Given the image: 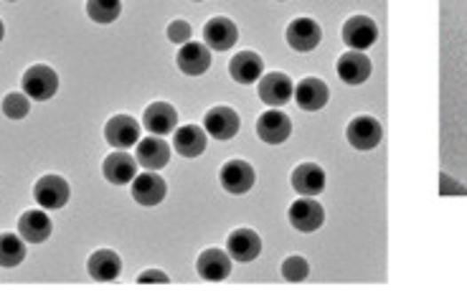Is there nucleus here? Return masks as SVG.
I'll use <instances>...</instances> for the list:
<instances>
[{
	"label": "nucleus",
	"instance_id": "nucleus-19",
	"mask_svg": "<svg viewBox=\"0 0 467 307\" xmlns=\"http://www.w3.org/2000/svg\"><path fill=\"white\" fill-rule=\"evenodd\" d=\"M289 183L292 188L300 193V196H307V199H315L325 191V170L321 165L315 163H303L297 165L289 176Z\"/></svg>",
	"mask_w": 467,
	"mask_h": 307
},
{
	"label": "nucleus",
	"instance_id": "nucleus-31",
	"mask_svg": "<svg viewBox=\"0 0 467 307\" xmlns=\"http://www.w3.org/2000/svg\"><path fill=\"white\" fill-rule=\"evenodd\" d=\"M168 41L170 43H176V46H183V43H188L191 36H194V31H191V23H186V20H170L168 23Z\"/></svg>",
	"mask_w": 467,
	"mask_h": 307
},
{
	"label": "nucleus",
	"instance_id": "nucleus-3",
	"mask_svg": "<svg viewBox=\"0 0 467 307\" xmlns=\"http://www.w3.org/2000/svg\"><path fill=\"white\" fill-rule=\"evenodd\" d=\"M218 183L226 193L232 196H244L249 193L257 183V173L247 161H229V163L221 165L218 170Z\"/></svg>",
	"mask_w": 467,
	"mask_h": 307
},
{
	"label": "nucleus",
	"instance_id": "nucleus-5",
	"mask_svg": "<svg viewBox=\"0 0 467 307\" xmlns=\"http://www.w3.org/2000/svg\"><path fill=\"white\" fill-rule=\"evenodd\" d=\"M257 91H259V99L267 107H282L295 97V84H292L288 74L270 72L262 74V79L257 82Z\"/></svg>",
	"mask_w": 467,
	"mask_h": 307
},
{
	"label": "nucleus",
	"instance_id": "nucleus-26",
	"mask_svg": "<svg viewBox=\"0 0 467 307\" xmlns=\"http://www.w3.org/2000/svg\"><path fill=\"white\" fill-rule=\"evenodd\" d=\"M87 272H90L91 279L97 282H115L123 272V259L117 252H109V249H99L90 256L87 262Z\"/></svg>",
	"mask_w": 467,
	"mask_h": 307
},
{
	"label": "nucleus",
	"instance_id": "nucleus-24",
	"mask_svg": "<svg viewBox=\"0 0 467 307\" xmlns=\"http://www.w3.org/2000/svg\"><path fill=\"white\" fill-rule=\"evenodd\" d=\"M102 176L107 178L112 185H127L138 176V161L132 155H127L125 150L109 153L102 163Z\"/></svg>",
	"mask_w": 467,
	"mask_h": 307
},
{
	"label": "nucleus",
	"instance_id": "nucleus-15",
	"mask_svg": "<svg viewBox=\"0 0 467 307\" xmlns=\"http://www.w3.org/2000/svg\"><path fill=\"white\" fill-rule=\"evenodd\" d=\"M176 64H178V69L186 76H201V74H206L211 69V49L206 46V43H183L180 46L178 56H176Z\"/></svg>",
	"mask_w": 467,
	"mask_h": 307
},
{
	"label": "nucleus",
	"instance_id": "nucleus-7",
	"mask_svg": "<svg viewBox=\"0 0 467 307\" xmlns=\"http://www.w3.org/2000/svg\"><path fill=\"white\" fill-rule=\"evenodd\" d=\"M69 196H72V188L69 183L64 181L61 176H44L38 178L36 185H34V199L41 209L46 211H56V209H64L69 203Z\"/></svg>",
	"mask_w": 467,
	"mask_h": 307
},
{
	"label": "nucleus",
	"instance_id": "nucleus-13",
	"mask_svg": "<svg viewBox=\"0 0 467 307\" xmlns=\"http://www.w3.org/2000/svg\"><path fill=\"white\" fill-rule=\"evenodd\" d=\"M54 232V224L46 214V209H31L19 218V234L26 244H44Z\"/></svg>",
	"mask_w": 467,
	"mask_h": 307
},
{
	"label": "nucleus",
	"instance_id": "nucleus-37",
	"mask_svg": "<svg viewBox=\"0 0 467 307\" xmlns=\"http://www.w3.org/2000/svg\"><path fill=\"white\" fill-rule=\"evenodd\" d=\"M280 3H285V0H280Z\"/></svg>",
	"mask_w": 467,
	"mask_h": 307
},
{
	"label": "nucleus",
	"instance_id": "nucleus-17",
	"mask_svg": "<svg viewBox=\"0 0 467 307\" xmlns=\"http://www.w3.org/2000/svg\"><path fill=\"white\" fill-rule=\"evenodd\" d=\"M236 41H239V28L234 20L216 16L203 26V43L214 51H229Z\"/></svg>",
	"mask_w": 467,
	"mask_h": 307
},
{
	"label": "nucleus",
	"instance_id": "nucleus-22",
	"mask_svg": "<svg viewBox=\"0 0 467 307\" xmlns=\"http://www.w3.org/2000/svg\"><path fill=\"white\" fill-rule=\"evenodd\" d=\"M196 270L198 277L206 282H224L232 274V256L221 249H206L198 256Z\"/></svg>",
	"mask_w": 467,
	"mask_h": 307
},
{
	"label": "nucleus",
	"instance_id": "nucleus-36",
	"mask_svg": "<svg viewBox=\"0 0 467 307\" xmlns=\"http://www.w3.org/2000/svg\"><path fill=\"white\" fill-rule=\"evenodd\" d=\"M194 3H201V0H194Z\"/></svg>",
	"mask_w": 467,
	"mask_h": 307
},
{
	"label": "nucleus",
	"instance_id": "nucleus-12",
	"mask_svg": "<svg viewBox=\"0 0 467 307\" xmlns=\"http://www.w3.org/2000/svg\"><path fill=\"white\" fill-rule=\"evenodd\" d=\"M165 193H168V185L158 176V170H145L132 178V199L145 209H153V206L162 203Z\"/></svg>",
	"mask_w": 467,
	"mask_h": 307
},
{
	"label": "nucleus",
	"instance_id": "nucleus-23",
	"mask_svg": "<svg viewBox=\"0 0 467 307\" xmlns=\"http://www.w3.org/2000/svg\"><path fill=\"white\" fill-rule=\"evenodd\" d=\"M206 145H209V132L198 125H183L173 135V150L178 153L180 158H198V155H203Z\"/></svg>",
	"mask_w": 467,
	"mask_h": 307
},
{
	"label": "nucleus",
	"instance_id": "nucleus-9",
	"mask_svg": "<svg viewBox=\"0 0 467 307\" xmlns=\"http://www.w3.org/2000/svg\"><path fill=\"white\" fill-rule=\"evenodd\" d=\"M288 218L289 224H292V229H297L303 234H313V232H318L325 224V211L318 201L303 196V199H297L289 206Z\"/></svg>",
	"mask_w": 467,
	"mask_h": 307
},
{
	"label": "nucleus",
	"instance_id": "nucleus-20",
	"mask_svg": "<svg viewBox=\"0 0 467 307\" xmlns=\"http://www.w3.org/2000/svg\"><path fill=\"white\" fill-rule=\"evenodd\" d=\"M328 99H330V90L318 76H307L295 87V102L305 112H321L328 105Z\"/></svg>",
	"mask_w": 467,
	"mask_h": 307
},
{
	"label": "nucleus",
	"instance_id": "nucleus-2",
	"mask_svg": "<svg viewBox=\"0 0 467 307\" xmlns=\"http://www.w3.org/2000/svg\"><path fill=\"white\" fill-rule=\"evenodd\" d=\"M20 87H23V91H26L31 99L46 102V99H51L56 91H59V74H56L51 67L36 64V67L26 69L23 79H20Z\"/></svg>",
	"mask_w": 467,
	"mask_h": 307
},
{
	"label": "nucleus",
	"instance_id": "nucleus-16",
	"mask_svg": "<svg viewBox=\"0 0 467 307\" xmlns=\"http://www.w3.org/2000/svg\"><path fill=\"white\" fill-rule=\"evenodd\" d=\"M241 120L232 107H214L206 112L203 117V130L214 138V140H232L239 132Z\"/></svg>",
	"mask_w": 467,
	"mask_h": 307
},
{
	"label": "nucleus",
	"instance_id": "nucleus-34",
	"mask_svg": "<svg viewBox=\"0 0 467 307\" xmlns=\"http://www.w3.org/2000/svg\"><path fill=\"white\" fill-rule=\"evenodd\" d=\"M3 36H5V26H3V20H0V41H3Z\"/></svg>",
	"mask_w": 467,
	"mask_h": 307
},
{
	"label": "nucleus",
	"instance_id": "nucleus-32",
	"mask_svg": "<svg viewBox=\"0 0 467 307\" xmlns=\"http://www.w3.org/2000/svg\"><path fill=\"white\" fill-rule=\"evenodd\" d=\"M439 183H442V185H439V193H442V196H447V193H467L465 188H463L460 183L452 181L447 173H439Z\"/></svg>",
	"mask_w": 467,
	"mask_h": 307
},
{
	"label": "nucleus",
	"instance_id": "nucleus-28",
	"mask_svg": "<svg viewBox=\"0 0 467 307\" xmlns=\"http://www.w3.org/2000/svg\"><path fill=\"white\" fill-rule=\"evenodd\" d=\"M123 13V0H87V16L99 26L115 23Z\"/></svg>",
	"mask_w": 467,
	"mask_h": 307
},
{
	"label": "nucleus",
	"instance_id": "nucleus-4",
	"mask_svg": "<svg viewBox=\"0 0 467 307\" xmlns=\"http://www.w3.org/2000/svg\"><path fill=\"white\" fill-rule=\"evenodd\" d=\"M285 38H288L292 51H297V54H310V51H315V49L321 46V41H323V28H321L318 20L295 19L288 26Z\"/></svg>",
	"mask_w": 467,
	"mask_h": 307
},
{
	"label": "nucleus",
	"instance_id": "nucleus-11",
	"mask_svg": "<svg viewBox=\"0 0 467 307\" xmlns=\"http://www.w3.org/2000/svg\"><path fill=\"white\" fill-rule=\"evenodd\" d=\"M336 72H338V76H341L345 84L359 87L363 82H368V76L374 72V67H371V59L363 54V51L348 49L345 54L338 56V61H336Z\"/></svg>",
	"mask_w": 467,
	"mask_h": 307
},
{
	"label": "nucleus",
	"instance_id": "nucleus-1",
	"mask_svg": "<svg viewBox=\"0 0 467 307\" xmlns=\"http://www.w3.org/2000/svg\"><path fill=\"white\" fill-rule=\"evenodd\" d=\"M345 138H348V145L356 147L360 153H368V150H376L381 138H384V127L378 122L376 117L371 114H359L353 117L348 127H345Z\"/></svg>",
	"mask_w": 467,
	"mask_h": 307
},
{
	"label": "nucleus",
	"instance_id": "nucleus-25",
	"mask_svg": "<svg viewBox=\"0 0 467 307\" xmlns=\"http://www.w3.org/2000/svg\"><path fill=\"white\" fill-rule=\"evenodd\" d=\"M229 74H232L234 82L249 87V84L262 79V74H265V61H262V56L254 54V51H239V54L229 61Z\"/></svg>",
	"mask_w": 467,
	"mask_h": 307
},
{
	"label": "nucleus",
	"instance_id": "nucleus-27",
	"mask_svg": "<svg viewBox=\"0 0 467 307\" xmlns=\"http://www.w3.org/2000/svg\"><path fill=\"white\" fill-rule=\"evenodd\" d=\"M26 259V241L20 234H0V267L13 270Z\"/></svg>",
	"mask_w": 467,
	"mask_h": 307
},
{
	"label": "nucleus",
	"instance_id": "nucleus-6",
	"mask_svg": "<svg viewBox=\"0 0 467 307\" xmlns=\"http://www.w3.org/2000/svg\"><path fill=\"white\" fill-rule=\"evenodd\" d=\"M257 135L262 143L267 145L288 143L289 135H292V120L280 107H270L257 120Z\"/></svg>",
	"mask_w": 467,
	"mask_h": 307
},
{
	"label": "nucleus",
	"instance_id": "nucleus-10",
	"mask_svg": "<svg viewBox=\"0 0 467 307\" xmlns=\"http://www.w3.org/2000/svg\"><path fill=\"white\" fill-rule=\"evenodd\" d=\"M105 140L117 150H127L140 143V122L130 114H115L105 125Z\"/></svg>",
	"mask_w": 467,
	"mask_h": 307
},
{
	"label": "nucleus",
	"instance_id": "nucleus-30",
	"mask_svg": "<svg viewBox=\"0 0 467 307\" xmlns=\"http://www.w3.org/2000/svg\"><path fill=\"white\" fill-rule=\"evenodd\" d=\"M307 274H310V264H307L305 256H288L285 262H282V277L288 279V282H305Z\"/></svg>",
	"mask_w": 467,
	"mask_h": 307
},
{
	"label": "nucleus",
	"instance_id": "nucleus-35",
	"mask_svg": "<svg viewBox=\"0 0 467 307\" xmlns=\"http://www.w3.org/2000/svg\"><path fill=\"white\" fill-rule=\"evenodd\" d=\"M8 3H16V0H8Z\"/></svg>",
	"mask_w": 467,
	"mask_h": 307
},
{
	"label": "nucleus",
	"instance_id": "nucleus-21",
	"mask_svg": "<svg viewBox=\"0 0 467 307\" xmlns=\"http://www.w3.org/2000/svg\"><path fill=\"white\" fill-rule=\"evenodd\" d=\"M226 252L234 262H254L262 254V239L252 229H236L226 239Z\"/></svg>",
	"mask_w": 467,
	"mask_h": 307
},
{
	"label": "nucleus",
	"instance_id": "nucleus-8",
	"mask_svg": "<svg viewBox=\"0 0 467 307\" xmlns=\"http://www.w3.org/2000/svg\"><path fill=\"white\" fill-rule=\"evenodd\" d=\"M343 41L353 51H366L378 41L376 20L368 16H351L343 23Z\"/></svg>",
	"mask_w": 467,
	"mask_h": 307
},
{
	"label": "nucleus",
	"instance_id": "nucleus-29",
	"mask_svg": "<svg viewBox=\"0 0 467 307\" xmlns=\"http://www.w3.org/2000/svg\"><path fill=\"white\" fill-rule=\"evenodd\" d=\"M31 112V97L26 91H11L3 97V114L8 120H23Z\"/></svg>",
	"mask_w": 467,
	"mask_h": 307
},
{
	"label": "nucleus",
	"instance_id": "nucleus-18",
	"mask_svg": "<svg viewBox=\"0 0 467 307\" xmlns=\"http://www.w3.org/2000/svg\"><path fill=\"white\" fill-rule=\"evenodd\" d=\"M143 127L150 135H170L178 127V112L168 102H153L150 107L143 112Z\"/></svg>",
	"mask_w": 467,
	"mask_h": 307
},
{
	"label": "nucleus",
	"instance_id": "nucleus-14",
	"mask_svg": "<svg viewBox=\"0 0 467 307\" xmlns=\"http://www.w3.org/2000/svg\"><path fill=\"white\" fill-rule=\"evenodd\" d=\"M135 161L143 165L145 170H162L170 161V145L158 135H150L135 145Z\"/></svg>",
	"mask_w": 467,
	"mask_h": 307
},
{
	"label": "nucleus",
	"instance_id": "nucleus-33",
	"mask_svg": "<svg viewBox=\"0 0 467 307\" xmlns=\"http://www.w3.org/2000/svg\"><path fill=\"white\" fill-rule=\"evenodd\" d=\"M138 282H140V285H145V282H161V285H168V282H170V277H168L165 272L147 270L138 277Z\"/></svg>",
	"mask_w": 467,
	"mask_h": 307
}]
</instances>
